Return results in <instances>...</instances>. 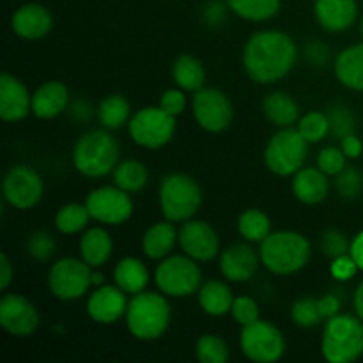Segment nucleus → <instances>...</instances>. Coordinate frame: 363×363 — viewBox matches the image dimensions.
Segmentation results:
<instances>
[{"mask_svg": "<svg viewBox=\"0 0 363 363\" xmlns=\"http://www.w3.org/2000/svg\"><path fill=\"white\" fill-rule=\"evenodd\" d=\"M298 59L296 43L282 30H259L243 50V66L257 84H275L289 74Z\"/></svg>", "mask_w": 363, "mask_h": 363, "instance_id": "1", "label": "nucleus"}, {"mask_svg": "<svg viewBox=\"0 0 363 363\" xmlns=\"http://www.w3.org/2000/svg\"><path fill=\"white\" fill-rule=\"evenodd\" d=\"M311 243L307 238L294 230L272 233L261 241L259 257L275 275H293L303 269L311 261Z\"/></svg>", "mask_w": 363, "mask_h": 363, "instance_id": "2", "label": "nucleus"}, {"mask_svg": "<svg viewBox=\"0 0 363 363\" xmlns=\"http://www.w3.org/2000/svg\"><path fill=\"white\" fill-rule=\"evenodd\" d=\"M121 147L110 130H91L82 135L73 149V165L82 176L103 177L119 163Z\"/></svg>", "mask_w": 363, "mask_h": 363, "instance_id": "3", "label": "nucleus"}, {"mask_svg": "<svg viewBox=\"0 0 363 363\" xmlns=\"http://www.w3.org/2000/svg\"><path fill=\"white\" fill-rule=\"evenodd\" d=\"M170 315V305L163 294L142 291L133 294L124 318L135 339L156 340L169 328Z\"/></svg>", "mask_w": 363, "mask_h": 363, "instance_id": "4", "label": "nucleus"}, {"mask_svg": "<svg viewBox=\"0 0 363 363\" xmlns=\"http://www.w3.org/2000/svg\"><path fill=\"white\" fill-rule=\"evenodd\" d=\"M323 357L330 363L357 362L363 354V321L358 315L337 314L326 321L321 340Z\"/></svg>", "mask_w": 363, "mask_h": 363, "instance_id": "5", "label": "nucleus"}, {"mask_svg": "<svg viewBox=\"0 0 363 363\" xmlns=\"http://www.w3.org/2000/svg\"><path fill=\"white\" fill-rule=\"evenodd\" d=\"M202 190L186 174H169L160 184V208L169 222H186L201 209Z\"/></svg>", "mask_w": 363, "mask_h": 363, "instance_id": "6", "label": "nucleus"}, {"mask_svg": "<svg viewBox=\"0 0 363 363\" xmlns=\"http://www.w3.org/2000/svg\"><path fill=\"white\" fill-rule=\"evenodd\" d=\"M308 155V142L293 128H282L269 138L264 149V163L277 176H294L303 169Z\"/></svg>", "mask_w": 363, "mask_h": 363, "instance_id": "7", "label": "nucleus"}, {"mask_svg": "<svg viewBox=\"0 0 363 363\" xmlns=\"http://www.w3.org/2000/svg\"><path fill=\"white\" fill-rule=\"evenodd\" d=\"M160 293L170 298H183L197 293L202 282V272L197 261L184 255H169L162 259L155 272Z\"/></svg>", "mask_w": 363, "mask_h": 363, "instance_id": "8", "label": "nucleus"}, {"mask_svg": "<svg viewBox=\"0 0 363 363\" xmlns=\"http://www.w3.org/2000/svg\"><path fill=\"white\" fill-rule=\"evenodd\" d=\"M131 140L145 149H160L172 140L176 133V117L162 106H144L128 123Z\"/></svg>", "mask_w": 363, "mask_h": 363, "instance_id": "9", "label": "nucleus"}, {"mask_svg": "<svg viewBox=\"0 0 363 363\" xmlns=\"http://www.w3.org/2000/svg\"><path fill=\"white\" fill-rule=\"evenodd\" d=\"M92 269L84 259L62 257L50 268V293L62 301H73L85 296L92 287Z\"/></svg>", "mask_w": 363, "mask_h": 363, "instance_id": "10", "label": "nucleus"}, {"mask_svg": "<svg viewBox=\"0 0 363 363\" xmlns=\"http://www.w3.org/2000/svg\"><path fill=\"white\" fill-rule=\"evenodd\" d=\"M240 346L245 357L255 363H275L286 353V339L273 323L257 319L243 326Z\"/></svg>", "mask_w": 363, "mask_h": 363, "instance_id": "11", "label": "nucleus"}, {"mask_svg": "<svg viewBox=\"0 0 363 363\" xmlns=\"http://www.w3.org/2000/svg\"><path fill=\"white\" fill-rule=\"evenodd\" d=\"M191 110H194V117L199 126L209 133L225 131L234 117L229 96L220 89L213 87H202L201 91L194 92Z\"/></svg>", "mask_w": 363, "mask_h": 363, "instance_id": "12", "label": "nucleus"}, {"mask_svg": "<svg viewBox=\"0 0 363 363\" xmlns=\"http://www.w3.org/2000/svg\"><path fill=\"white\" fill-rule=\"evenodd\" d=\"M85 206L92 220L103 225H121L133 215V201L130 194L119 186H99L85 199Z\"/></svg>", "mask_w": 363, "mask_h": 363, "instance_id": "13", "label": "nucleus"}, {"mask_svg": "<svg viewBox=\"0 0 363 363\" xmlns=\"http://www.w3.org/2000/svg\"><path fill=\"white\" fill-rule=\"evenodd\" d=\"M45 184L41 176L28 165H14L7 170L2 183L4 201L14 209H32L43 197Z\"/></svg>", "mask_w": 363, "mask_h": 363, "instance_id": "14", "label": "nucleus"}, {"mask_svg": "<svg viewBox=\"0 0 363 363\" xmlns=\"http://www.w3.org/2000/svg\"><path fill=\"white\" fill-rule=\"evenodd\" d=\"M39 312L28 298L7 293L0 300V326L13 337H30L39 328Z\"/></svg>", "mask_w": 363, "mask_h": 363, "instance_id": "15", "label": "nucleus"}, {"mask_svg": "<svg viewBox=\"0 0 363 363\" xmlns=\"http://www.w3.org/2000/svg\"><path fill=\"white\" fill-rule=\"evenodd\" d=\"M179 247L188 257L197 262H208L218 255L220 238L208 222L186 220L179 229Z\"/></svg>", "mask_w": 363, "mask_h": 363, "instance_id": "16", "label": "nucleus"}, {"mask_svg": "<svg viewBox=\"0 0 363 363\" xmlns=\"http://www.w3.org/2000/svg\"><path fill=\"white\" fill-rule=\"evenodd\" d=\"M128 298L121 287L99 286L91 293L87 300V314L99 325H113L128 311Z\"/></svg>", "mask_w": 363, "mask_h": 363, "instance_id": "17", "label": "nucleus"}, {"mask_svg": "<svg viewBox=\"0 0 363 363\" xmlns=\"http://www.w3.org/2000/svg\"><path fill=\"white\" fill-rule=\"evenodd\" d=\"M53 16L43 4L28 2L18 7L11 16V27L18 38L25 41H38L52 30Z\"/></svg>", "mask_w": 363, "mask_h": 363, "instance_id": "18", "label": "nucleus"}, {"mask_svg": "<svg viewBox=\"0 0 363 363\" xmlns=\"http://www.w3.org/2000/svg\"><path fill=\"white\" fill-rule=\"evenodd\" d=\"M32 112V96L28 89L9 73L0 77V117L6 123H16Z\"/></svg>", "mask_w": 363, "mask_h": 363, "instance_id": "19", "label": "nucleus"}, {"mask_svg": "<svg viewBox=\"0 0 363 363\" xmlns=\"http://www.w3.org/2000/svg\"><path fill=\"white\" fill-rule=\"evenodd\" d=\"M259 257L254 248L247 243L230 245L222 252L220 272L229 282H247L255 275L259 268Z\"/></svg>", "mask_w": 363, "mask_h": 363, "instance_id": "20", "label": "nucleus"}, {"mask_svg": "<svg viewBox=\"0 0 363 363\" xmlns=\"http://www.w3.org/2000/svg\"><path fill=\"white\" fill-rule=\"evenodd\" d=\"M314 14L318 23L328 32L347 30L358 16L357 0H315Z\"/></svg>", "mask_w": 363, "mask_h": 363, "instance_id": "21", "label": "nucleus"}, {"mask_svg": "<svg viewBox=\"0 0 363 363\" xmlns=\"http://www.w3.org/2000/svg\"><path fill=\"white\" fill-rule=\"evenodd\" d=\"M69 106V92L62 82H46L32 94V113L38 119H53Z\"/></svg>", "mask_w": 363, "mask_h": 363, "instance_id": "22", "label": "nucleus"}, {"mask_svg": "<svg viewBox=\"0 0 363 363\" xmlns=\"http://www.w3.org/2000/svg\"><path fill=\"white\" fill-rule=\"evenodd\" d=\"M328 191V176L319 167H303L293 176V194L303 204H321Z\"/></svg>", "mask_w": 363, "mask_h": 363, "instance_id": "23", "label": "nucleus"}, {"mask_svg": "<svg viewBox=\"0 0 363 363\" xmlns=\"http://www.w3.org/2000/svg\"><path fill=\"white\" fill-rule=\"evenodd\" d=\"M176 243H179V233L172 225V222L165 220V222L155 223L145 230L144 238H142V250H144L145 257L160 261V259L169 257Z\"/></svg>", "mask_w": 363, "mask_h": 363, "instance_id": "24", "label": "nucleus"}, {"mask_svg": "<svg viewBox=\"0 0 363 363\" xmlns=\"http://www.w3.org/2000/svg\"><path fill=\"white\" fill-rule=\"evenodd\" d=\"M113 241L108 230L103 227H92L85 230L80 238V257L87 262L91 268H101L106 264L112 255Z\"/></svg>", "mask_w": 363, "mask_h": 363, "instance_id": "25", "label": "nucleus"}, {"mask_svg": "<svg viewBox=\"0 0 363 363\" xmlns=\"http://www.w3.org/2000/svg\"><path fill=\"white\" fill-rule=\"evenodd\" d=\"M335 77L344 87L363 91V43L344 48L335 59Z\"/></svg>", "mask_w": 363, "mask_h": 363, "instance_id": "26", "label": "nucleus"}, {"mask_svg": "<svg viewBox=\"0 0 363 363\" xmlns=\"http://www.w3.org/2000/svg\"><path fill=\"white\" fill-rule=\"evenodd\" d=\"M262 112L266 119L279 128H291L300 117V106L293 96L275 91L262 99Z\"/></svg>", "mask_w": 363, "mask_h": 363, "instance_id": "27", "label": "nucleus"}, {"mask_svg": "<svg viewBox=\"0 0 363 363\" xmlns=\"http://www.w3.org/2000/svg\"><path fill=\"white\" fill-rule=\"evenodd\" d=\"M113 280H116L117 287L133 296L147 287L149 272L140 259L124 257L117 262L116 269H113Z\"/></svg>", "mask_w": 363, "mask_h": 363, "instance_id": "28", "label": "nucleus"}, {"mask_svg": "<svg viewBox=\"0 0 363 363\" xmlns=\"http://www.w3.org/2000/svg\"><path fill=\"white\" fill-rule=\"evenodd\" d=\"M233 303V291L222 280H209L199 289V305L206 314L213 318L229 314Z\"/></svg>", "mask_w": 363, "mask_h": 363, "instance_id": "29", "label": "nucleus"}, {"mask_svg": "<svg viewBox=\"0 0 363 363\" xmlns=\"http://www.w3.org/2000/svg\"><path fill=\"white\" fill-rule=\"evenodd\" d=\"M172 78L184 92H197L206 84V69L197 57L183 53L174 60Z\"/></svg>", "mask_w": 363, "mask_h": 363, "instance_id": "30", "label": "nucleus"}, {"mask_svg": "<svg viewBox=\"0 0 363 363\" xmlns=\"http://www.w3.org/2000/svg\"><path fill=\"white\" fill-rule=\"evenodd\" d=\"M149 181V172L145 165L138 160H126L123 163H117L113 169V184L128 194H137L142 188H145Z\"/></svg>", "mask_w": 363, "mask_h": 363, "instance_id": "31", "label": "nucleus"}, {"mask_svg": "<svg viewBox=\"0 0 363 363\" xmlns=\"http://www.w3.org/2000/svg\"><path fill=\"white\" fill-rule=\"evenodd\" d=\"M130 101L121 94L106 96L98 106L99 123L106 130H119L124 124L130 123Z\"/></svg>", "mask_w": 363, "mask_h": 363, "instance_id": "32", "label": "nucleus"}, {"mask_svg": "<svg viewBox=\"0 0 363 363\" xmlns=\"http://www.w3.org/2000/svg\"><path fill=\"white\" fill-rule=\"evenodd\" d=\"M238 230L250 243H261L272 234V220L261 209H247L238 218Z\"/></svg>", "mask_w": 363, "mask_h": 363, "instance_id": "33", "label": "nucleus"}, {"mask_svg": "<svg viewBox=\"0 0 363 363\" xmlns=\"http://www.w3.org/2000/svg\"><path fill=\"white\" fill-rule=\"evenodd\" d=\"M227 6L243 20L266 21L279 13L280 0H227Z\"/></svg>", "mask_w": 363, "mask_h": 363, "instance_id": "34", "label": "nucleus"}, {"mask_svg": "<svg viewBox=\"0 0 363 363\" xmlns=\"http://www.w3.org/2000/svg\"><path fill=\"white\" fill-rule=\"evenodd\" d=\"M91 215H89V209L85 204H78V202H69V204H64L62 208L57 211L55 215V227L59 233L67 234H78L87 227Z\"/></svg>", "mask_w": 363, "mask_h": 363, "instance_id": "35", "label": "nucleus"}, {"mask_svg": "<svg viewBox=\"0 0 363 363\" xmlns=\"http://www.w3.org/2000/svg\"><path fill=\"white\" fill-rule=\"evenodd\" d=\"M195 357L202 363H225L229 360V346L223 339L208 333L195 342Z\"/></svg>", "mask_w": 363, "mask_h": 363, "instance_id": "36", "label": "nucleus"}, {"mask_svg": "<svg viewBox=\"0 0 363 363\" xmlns=\"http://www.w3.org/2000/svg\"><path fill=\"white\" fill-rule=\"evenodd\" d=\"M298 131L308 144H318L330 133L328 116L323 112H308L298 121Z\"/></svg>", "mask_w": 363, "mask_h": 363, "instance_id": "37", "label": "nucleus"}, {"mask_svg": "<svg viewBox=\"0 0 363 363\" xmlns=\"http://www.w3.org/2000/svg\"><path fill=\"white\" fill-rule=\"evenodd\" d=\"M291 318H293L294 325L301 326V328H312L318 326L323 321L321 311H319V300L311 296L300 298L291 307Z\"/></svg>", "mask_w": 363, "mask_h": 363, "instance_id": "38", "label": "nucleus"}, {"mask_svg": "<svg viewBox=\"0 0 363 363\" xmlns=\"http://www.w3.org/2000/svg\"><path fill=\"white\" fill-rule=\"evenodd\" d=\"M326 116L330 121V133L339 140L347 135H353L357 130V119L347 106H333Z\"/></svg>", "mask_w": 363, "mask_h": 363, "instance_id": "39", "label": "nucleus"}, {"mask_svg": "<svg viewBox=\"0 0 363 363\" xmlns=\"http://www.w3.org/2000/svg\"><path fill=\"white\" fill-rule=\"evenodd\" d=\"M335 190L342 199H357L363 191V176L358 169H344L335 176Z\"/></svg>", "mask_w": 363, "mask_h": 363, "instance_id": "40", "label": "nucleus"}, {"mask_svg": "<svg viewBox=\"0 0 363 363\" xmlns=\"http://www.w3.org/2000/svg\"><path fill=\"white\" fill-rule=\"evenodd\" d=\"M27 252L35 261H48L55 254V240L46 230H38L28 238Z\"/></svg>", "mask_w": 363, "mask_h": 363, "instance_id": "41", "label": "nucleus"}, {"mask_svg": "<svg viewBox=\"0 0 363 363\" xmlns=\"http://www.w3.org/2000/svg\"><path fill=\"white\" fill-rule=\"evenodd\" d=\"M346 158L344 151L340 147H325L318 155V167L326 174V176H337L346 169Z\"/></svg>", "mask_w": 363, "mask_h": 363, "instance_id": "42", "label": "nucleus"}, {"mask_svg": "<svg viewBox=\"0 0 363 363\" xmlns=\"http://www.w3.org/2000/svg\"><path fill=\"white\" fill-rule=\"evenodd\" d=\"M351 243L347 241V238L344 236V233L337 229H330L326 233H323L321 236V250L326 257L335 259L340 257L344 254H350Z\"/></svg>", "mask_w": 363, "mask_h": 363, "instance_id": "43", "label": "nucleus"}, {"mask_svg": "<svg viewBox=\"0 0 363 363\" xmlns=\"http://www.w3.org/2000/svg\"><path fill=\"white\" fill-rule=\"evenodd\" d=\"M234 321L241 326L252 325L259 319V305L254 298L250 296H238L234 298L233 308H230Z\"/></svg>", "mask_w": 363, "mask_h": 363, "instance_id": "44", "label": "nucleus"}, {"mask_svg": "<svg viewBox=\"0 0 363 363\" xmlns=\"http://www.w3.org/2000/svg\"><path fill=\"white\" fill-rule=\"evenodd\" d=\"M358 264L354 262V259L351 257V254H344L340 257L332 259V266H330V273L335 280L340 282H347V280L353 279L358 272Z\"/></svg>", "mask_w": 363, "mask_h": 363, "instance_id": "45", "label": "nucleus"}, {"mask_svg": "<svg viewBox=\"0 0 363 363\" xmlns=\"http://www.w3.org/2000/svg\"><path fill=\"white\" fill-rule=\"evenodd\" d=\"M160 106L165 112H169L170 116H179L184 110V106H186V96H184L183 89H167L162 94V98H160Z\"/></svg>", "mask_w": 363, "mask_h": 363, "instance_id": "46", "label": "nucleus"}, {"mask_svg": "<svg viewBox=\"0 0 363 363\" xmlns=\"http://www.w3.org/2000/svg\"><path fill=\"white\" fill-rule=\"evenodd\" d=\"M227 7L229 6L218 2V0H213V2H209L208 6L204 7V13H202L206 23L213 25V27H218V25H222L223 20H225Z\"/></svg>", "mask_w": 363, "mask_h": 363, "instance_id": "47", "label": "nucleus"}, {"mask_svg": "<svg viewBox=\"0 0 363 363\" xmlns=\"http://www.w3.org/2000/svg\"><path fill=\"white\" fill-rule=\"evenodd\" d=\"M319 311H321L323 319H332L340 312V301L335 294H326V296L319 298Z\"/></svg>", "mask_w": 363, "mask_h": 363, "instance_id": "48", "label": "nucleus"}, {"mask_svg": "<svg viewBox=\"0 0 363 363\" xmlns=\"http://www.w3.org/2000/svg\"><path fill=\"white\" fill-rule=\"evenodd\" d=\"M340 149H342L344 155H346L347 158L357 160L362 156L363 144L360 138L353 133V135H347V137H344L342 140H340Z\"/></svg>", "mask_w": 363, "mask_h": 363, "instance_id": "49", "label": "nucleus"}, {"mask_svg": "<svg viewBox=\"0 0 363 363\" xmlns=\"http://www.w3.org/2000/svg\"><path fill=\"white\" fill-rule=\"evenodd\" d=\"M14 279V268L7 254L0 255V289L6 291Z\"/></svg>", "mask_w": 363, "mask_h": 363, "instance_id": "50", "label": "nucleus"}, {"mask_svg": "<svg viewBox=\"0 0 363 363\" xmlns=\"http://www.w3.org/2000/svg\"><path fill=\"white\" fill-rule=\"evenodd\" d=\"M307 57L315 66H321L328 60V48L321 43H312V45L307 46Z\"/></svg>", "mask_w": 363, "mask_h": 363, "instance_id": "51", "label": "nucleus"}, {"mask_svg": "<svg viewBox=\"0 0 363 363\" xmlns=\"http://www.w3.org/2000/svg\"><path fill=\"white\" fill-rule=\"evenodd\" d=\"M71 116L77 121H89L92 116V106L91 103L85 101V99H77V101L71 103Z\"/></svg>", "mask_w": 363, "mask_h": 363, "instance_id": "52", "label": "nucleus"}, {"mask_svg": "<svg viewBox=\"0 0 363 363\" xmlns=\"http://www.w3.org/2000/svg\"><path fill=\"white\" fill-rule=\"evenodd\" d=\"M351 257L354 259V262L358 264V268L363 272V230L354 236V240L351 241V248H350Z\"/></svg>", "mask_w": 363, "mask_h": 363, "instance_id": "53", "label": "nucleus"}, {"mask_svg": "<svg viewBox=\"0 0 363 363\" xmlns=\"http://www.w3.org/2000/svg\"><path fill=\"white\" fill-rule=\"evenodd\" d=\"M353 303H354V312H357L358 318L363 321V280L360 282V286L357 287V291H354Z\"/></svg>", "mask_w": 363, "mask_h": 363, "instance_id": "54", "label": "nucleus"}, {"mask_svg": "<svg viewBox=\"0 0 363 363\" xmlns=\"http://www.w3.org/2000/svg\"><path fill=\"white\" fill-rule=\"evenodd\" d=\"M103 280H105V277H103V273L98 272V268L92 269V286H94V287L103 286Z\"/></svg>", "mask_w": 363, "mask_h": 363, "instance_id": "55", "label": "nucleus"}, {"mask_svg": "<svg viewBox=\"0 0 363 363\" xmlns=\"http://www.w3.org/2000/svg\"><path fill=\"white\" fill-rule=\"evenodd\" d=\"M360 34H362V38H363V18H362V23H360Z\"/></svg>", "mask_w": 363, "mask_h": 363, "instance_id": "56", "label": "nucleus"}]
</instances>
